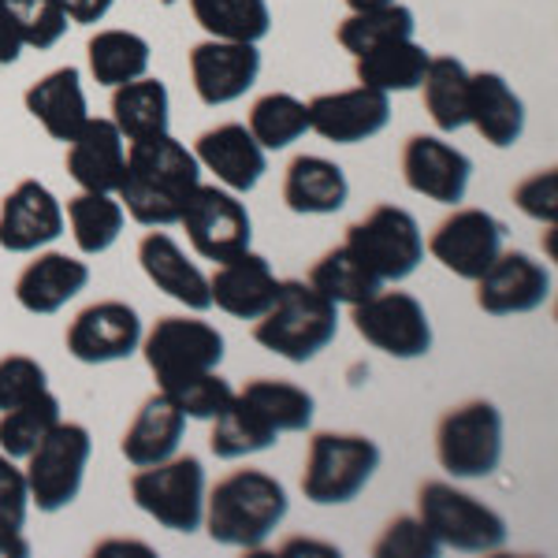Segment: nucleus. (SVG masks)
Returning <instances> with one entry per match:
<instances>
[{"label": "nucleus", "mask_w": 558, "mask_h": 558, "mask_svg": "<svg viewBox=\"0 0 558 558\" xmlns=\"http://www.w3.org/2000/svg\"><path fill=\"white\" fill-rule=\"evenodd\" d=\"M239 395L254 402V407L272 421L279 436H283V432H305L313 425V410H317V402H313V395L299 384L265 380V376H260V380H250Z\"/></svg>", "instance_id": "obj_40"}, {"label": "nucleus", "mask_w": 558, "mask_h": 558, "mask_svg": "<svg viewBox=\"0 0 558 558\" xmlns=\"http://www.w3.org/2000/svg\"><path fill=\"white\" fill-rule=\"evenodd\" d=\"M436 458L451 476L481 481L499 470L502 413L488 399H470L447 410L436 425Z\"/></svg>", "instance_id": "obj_8"}, {"label": "nucleus", "mask_w": 558, "mask_h": 558, "mask_svg": "<svg viewBox=\"0 0 558 558\" xmlns=\"http://www.w3.org/2000/svg\"><path fill=\"white\" fill-rule=\"evenodd\" d=\"M476 283V305L488 317H518V313H533L551 299V272L525 254V250H510L499 254L488 265V272Z\"/></svg>", "instance_id": "obj_15"}, {"label": "nucleus", "mask_w": 558, "mask_h": 558, "mask_svg": "<svg viewBox=\"0 0 558 558\" xmlns=\"http://www.w3.org/2000/svg\"><path fill=\"white\" fill-rule=\"evenodd\" d=\"M52 4L68 15V23H78V26H94L112 12V0H52Z\"/></svg>", "instance_id": "obj_47"}, {"label": "nucleus", "mask_w": 558, "mask_h": 558, "mask_svg": "<svg viewBox=\"0 0 558 558\" xmlns=\"http://www.w3.org/2000/svg\"><path fill=\"white\" fill-rule=\"evenodd\" d=\"M123 165H128V142H123L120 128L101 116L89 120L68 138V175L75 179L83 191L116 194L123 179Z\"/></svg>", "instance_id": "obj_20"}, {"label": "nucleus", "mask_w": 558, "mask_h": 558, "mask_svg": "<svg viewBox=\"0 0 558 558\" xmlns=\"http://www.w3.org/2000/svg\"><path fill=\"white\" fill-rule=\"evenodd\" d=\"M197 26L220 41H260L272 31L268 0H191Z\"/></svg>", "instance_id": "obj_34"}, {"label": "nucleus", "mask_w": 558, "mask_h": 558, "mask_svg": "<svg viewBox=\"0 0 558 558\" xmlns=\"http://www.w3.org/2000/svg\"><path fill=\"white\" fill-rule=\"evenodd\" d=\"M413 12L407 4H384V8H368V12H350L343 23H339L336 38L347 52L362 57V52L376 49L384 41H399V38H413Z\"/></svg>", "instance_id": "obj_38"}, {"label": "nucleus", "mask_w": 558, "mask_h": 558, "mask_svg": "<svg viewBox=\"0 0 558 558\" xmlns=\"http://www.w3.org/2000/svg\"><path fill=\"white\" fill-rule=\"evenodd\" d=\"M179 223H183L197 257L216 260V265L242 254V250H250V235H254L250 213L235 197V191H220V186H202V183H197V191L186 202Z\"/></svg>", "instance_id": "obj_12"}, {"label": "nucleus", "mask_w": 558, "mask_h": 558, "mask_svg": "<svg viewBox=\"0 0 558 558\" xmlns=\"http://www.w3.org/2000/svg\"><path fill=\"white\" fill-rule=\"evenodd\" d=\"M23 101H26V112H31L45 128V134L57 142H68L71 134L89 120L83 75H78V68H71V64L38 78V83L26 89Z\"/></svg>", "instance_id": "obj_27"}, {"label": "nucleus", "mask_w": 558, "mask_h": 558, "mask_svg": "<svg viewBox=\"0 0 558 558\" xmlns=\"http://www.w3.org/2000/svg\"><path fill=\"white\" fill-rule=\"evenodd\" d=\"M86 283H89L86 260L49 250V254L34 257L20 272V279H15V302L26 313H34V317H49V313L64 310L78 291H86Z\"/></svg>", "instance_id": "obj_24"}, {"label": "nucleus", "mask_w": 558, "mask_h": 558, "mask_svg": "<svg viewBox=\"0 0 558 558\" xmlns=\"http://www.w3.org/2000/svg\"><path fill=\"white\" fill-rule=\"evenodd\" d=\"M473 175V160L436 134H413L402 146V179L413 194L439 205H458Z\"/></svg>", "instance_id": "obj_18"}, {"label": "nucleus", "mask_w": 558, "mask_h": 558, "mask_svg": "<svg viewBox=\"0 0 558 558\" xmlns=\"http://www.w3.org/2000/svg\"><path fill=\"white\" fill-rule=\"evenodd\" d=\"M287 510V488L265 470H235L205 499L202 525L209 536L223 547H242V551H257L268 536L283 525Z\"/></svg>", "instance_id": "obj_2"}, {"label": "nucleus", "mask_w": 558, "mask_h": 558, "mask_svg": "<svg viewBox=\"0 0 558 558\" xmlns=\"http://www.w3.org/2000/svg\"><path fill=\"white\" fill-rule=\"evenodd\" d=\"M194 157L205 172H213L235 194H250L265 175V149L242 123H220V128L197 134Z\"/></svg>", "instance_id": "obj_22"}, {"label": "nucleus", "mask_w": 558, "mask_h": 558, "mask_svg": "<svg viewBox=\"0 0 558 558\" xmlns=\"http://www.w3.org/2000/svg\"><path fill=\"white\" fill-rule=\"evenodd\" d=\"M310 131L336 146H357V142L376 138L391 123V94L354 86L339 94H320L310 105Z\"/></svg>", "instance_id": "obj_16"}, {"label": "nucleus", "mask_w": 558, "mask_h": 558, "mask_svg": "<svg viewBox=\"0 0 558 558\" xmlns=\"http://www.w3.org/2000/svg\"><path fill=\"white\" fill-rule=\"evenodd\" d=\"M64 235V209L57 194L38 179H23L0 202V250L8 254H34Z\"/></svg>", "instance_id": "obj_17"}, {"label": "nucleus", "mask_w": 558, "mask_h": 558, "mask_svg": "<svg viewBox=\"0 0 558 558\" xmlns=\"http://www.w3.org/2000/svg\"><path fill=\"white\" fill-rule=\"evenodd\" d=\"M336 331L339 305L302 279H279L272 305L254 320L257 343L294 365L313 362L320 350H328Z\"/></svg>", "instance_id": "obj_3"}, {"label": "nucleus", "mask_w": 558, "mask_h": 558, "mask_svg": "<svg viewBox=\"0 0 558 558\" xmlns=\"http://www.w3.org/2000/svg\"><path fill=\"white\" fill-rule=\"evenodd\" d=\"M376 558H436L439 544L421 518H395L373 547Z\"/></svg>", "instance_id": "obj_44"}, {"label": "nucleus", "mask_w": 558, "mask_h": 558, "mask_svg": "<svg viewBox=\"0 0 558 558\" xmlns=\"http://www.w3.org/2000/svg\"><path fill=\"white\" fill-rule=\"evenodd\" d=\"M310 131V108L294 94H265L250 108V134L260 149H287Z\"/></svg>", "instance_id": "obj_39"}, {"label": "nucleus", "mask_w": 558, "mask_h": 558, "mask_svg": "<svg viewBox=\"0 0 558 558\" xmlns=\"http://www.w3.org/2000/svg\"><path fill=\"white\" fill-rule=\"evenodd\" d=\"M347 246L365 260L380 283H399L425 260V239L417 220L399 205H376L365 220L347 228Z\"/></svg>", "instance_id": "obj_9"}, {"label": "nucleus", "mask_w": 558, "mask_h": 558, "mask_svg": "<svg viewBox=\"0 0 558 558\" xmlns=\"http://www.w3.org/2000/svg\"><path fill=\"white\" fill-rule=\"evenodd\" d=\"M26 510H31V488H26V473L15 465V458L0 451V529H15L23 533Z\"/></svg>", "instance_id": "obj_45"}, {"label": "nucleus", "mask_w": 558, "mask_h": 558, "mask_svg": "<svg viewBox=\"0 0 558 558\" xmlns=\"http://www.w3.org/2000/svg\"><path fill=\"white\" fill-rule=\"evenodd\" d=\"M350 197V183L343 168L328 157H313L302 153L287 165L283 175V202L299 216H328L339 213Z\"/></svg>", "instance_id": "obj_28"}, {"label": "nucleus", "mask_w": 558, "mask_h": 558, "mask_svg": "<svg viewBox=\"0 0 558 558\" xmlns=\"http://www.w3.org/2000/svg\"><path fill=\"white\" fill-rule=\"evenodd\" d=\"M131 499L138 510L172 529V533H194L205 518V470L202 458L172 454L157 465H142L131 476Z\"/></svg>", "instance_id": "obj_7"}, {"label": "nucleus", "mask_w": 558, "mask_h": 558, "mask_svg": "<svg viewBox=\"0 0 558 558\" xmlns=\"http://www.w3.org/2000/svg\"><path fill=\"white\" fill-rule=\"evenodd\" d=\"M138 260H142V272L149 276V283L157 291H165L168 299H175L179 305H186L194 313L213 310L209 276L194 260H186V254L179 250V242L168 231H149L138 242Z\"/></svg>", "instance_id": "obj_23"}, {"label": "nucleus", "mask_w": 558, "mask_h": 558, "mask_svg": "<svg viewBox=\"0 0 558 558\" xmlns=\"http://www.w3.org/2000/svg\"><path fill=\"white\" fill-rule=\"evenodd\" d=\"M31 555V544L15 529H0V558H23Z\"/></svg>", "instance_id": "obj_49"}, {"label": "nucleus", "mask_w": 558, "mask_h": 558, "mask_svg": "<svg viewBox=\"0 0 558 558\" xmlns=\"http://www.w3.org/2000/svg\"><path fill=\"white\" fill-rule=\"evenodd\" d=\"M260 75V52L254 41L209 38L191 49V78L202 105H231L246 97Z\"/></svg>", "instance_id": "obj_19"}, {"label": "nucleus", "mask_w": 558, "mask_h": 558, "mask_svg": "<svg viewBox=\"0 0 558 558\" xmlns=\"http://www.w3.org/2000/svg\"><path fill=\"white\" fill-rule=\"evenodd\" d=\"M310 283L336 305H357L384 287L380 279L365 268V260L347 246V242L336 250H328V254L310 268Z\"/></svg>", "instance_id": "obj_36"}, {"label": "nucleus", "mask_w": 558, "mask_h": 558, "mask_svg": "<svg viewBox=\"0 0 558 558\" xmlns=\"http://www.w3.org/2000/svg\"><path fill=\"white\" fill-rule=\"evenodd\" d=\"M142 347V320L134 305L120 299L94 302L68 324V350L83 365L123 362Z\"/></svg>", "instance_id": "obj_14"}, {"label": "nucleus", "mask_w": 558, "mask_h": 558, "mask_svg": "<svg viewBox=\"0 0 558 558\" xmlns=\"http://www.w3.org/2000/svg\"><path fill=\"white\" fill-rule=\"evenodd\" d=\"M4 4L15 26H20L23 45H31V49H52L71 26L68 15L52 0H4Z\"/></svg>", "instance_id": "obj_42"}, {"label": "nucleus", "mask_w": 558, "mask_h": 558, "mask_svg": "<svg viewBox=\"0 0 558 558\" xmlns=\"http://www.w3.org/2000/svg\"><path fill=\"white\" fill-rule=\"evenodd\" d=\"M197 183H202V165H197L194 149L172 138V131H165L131 142L116 194L134 223L168 228V223H179Z\"/></svg>", "instance_id": "obj_1"}, {"label": "nucleus", "mask_w": 558, "mask_h": 558, "mask_svg": "<svg viewBox=\"0 0 558 558\" xmlns=\"http://www.w3.org/2000/svg\"><path fill=\"white\" fill-rule=\"evenodd\" d=\"M89 454H94V439L78 421H57L49 436L26 454V488L41 514H57L78 499Z\"/></svg>", "instance_id": "obj_6"}, {"label": "nucleus", "mask_w": 558, "mask_h": 558, "mask_svg": "<svg viewBox=\"0 0 558 558\" xmlns=\"http://www.w3.org/2000/svg\"><path fill=\"white\" fill-rule=\"evenodd\" d=\"M23 52V38H20V26H15L12 12H8V4L0 0V68L15 64Z\"/></svg>", "instance_id": "obj_48"}, {"label": "nucleus", "mask_w": 558, "mask_h": 558, "mask_svg": "<svg viewBox=\"0 0 558 558\" xmlns=\"http://www.w3.org/2000/svg\"><path fill=\"white\" fill-rule=\"evenodd\" d=\"M142 354L160 387L213 373L223 362V336L209 320L197 317H160L142 336Z\"/></svg>", "instance_id": "obj_10"}, {"label": "nucleus", "mask_w": 558, "mask_h": 558, "mask_svg": "<svg viewBox=\"0 0 558 558\" xmlns=\"http://www.w3.org/2000/svg\"><path fill=\"white\" fill-rule=\"evenodd\" d=\"M465 116L488 146L510 149L518 146L521 131H525V105L510 89L499 71H476L470 75V101H465Z\"/></svg>", "instance_id": "obj_25"}, {"label": "nucleus", "mask_w": 558, "mask_h": 558, "mask_svg": "<svg viewBox=\"0 0 558 558\" xmlns=\"http://www.w3.org/2000/svg\"><path fill=\"white\" fill-rule=\"evenodd\" d=\"M417 518L436 536L439 547H454V551H499L507 544V521L484 507L476 495L454 488L444 481H428L417 492Z\"/></svg>", "instance_id": "obj_5"}, {"label": "nucleus", "mask_w": 558, "mask_h": 558, "mask_svg": "<svg viewBox=\"0 0 558 558\" xmlns=\"http://www.w3.org/2000/svg\"><path fill=\"white\" fill-rule=\"evenodd\" d=\"M160 391H165L168 399H172L175 407L183 410L186 417H194V421H213L216 413L235 399L231 384L223 380L216 368H213V373H197V376H186V380H175V384L160 387Z\"/></svg>", "instance_id": "obj_41"}, {"label": "nucleus", "mask_w": 558, "mask_h": 558, "mask_svg": "<svg viewBox=\"0 0 558 558\" xmlns=\"http://www.w3.org/2000/svg\"><path fill=\"white\" fill-rule=\"evenodd\" d=\"M112 123L128 142L149 138V134H165L172 123V97L160 78H134V83L116 86L112 94Z\"/></svg>", "instance_id": "obj_30"}, {"label": "nucleus", "mask_w": 558, "mask_h": 558, "mask_svg": "<svg viewBox=\"0 0 558 558\" xmlns=\"http://www.w3.org/2000/svg\"><path fill=\"white\" fill-rule=\"evenodd\" d=\"M384 4H395V0H347L350 12H368V8H384Z\"/></svg>", "instance_id": "obj_50"}, {"label": "nucleus", "mask_w": 558, "mask_h": 558, "mask_svg": "<svg viewBox=\"0 0 558 558\" xmlns=\"http://www.w3.org/2000/svg\"><path fill=\"white\" fill-rule=\"evenodd\" d=\"M123 220H128V213H123L120 197H112V194L83 191L68 202L71 235H75V246L89 257L105 254V250L120 239Z\"/></svg>", "instance_id": "obj_35"}, {"label": "nucleus", "mask_w": 558, "mask_h": 558, "mask_svg": "<svg viewBox=\"0 0 558 558\" xmlns=\"http://www.w3.org/2000/svg\"><path fill=\"white\" fill-rule=\"evenodd\" d=\"M421 101H425V112L432 116L444 134L462 131L470 123L465 116V101H470V71H465L462 60L454 57H428L425 78H421Z\"/></svg>", "instance_id": "obj_31"}, {"label": "nucleus", "mask_w": 558, "mask_h": 558, "mask_svg": "<svg viewBox=\"0 0 558 558\" xmlns=\"http://www.w3.org/2000/svg\"><path fill=\"white\" fill-rule=\"evenodd\" d=\"M380 470V447L357 432H317L302 470V495L317 507H343Z\"/></svg>", "instance_id": "obj_4"}, {"label": "nucleus", "mask_w": 558, "mask_h": 558, "mask_svg": "<svg viewBox=\"0 0 558 558\" xmlns=\"http://www.w3.org/2000/svg\"><path fill=\"white\" fill-rule=\"evenodd\" d=\"M502 235H507V228L492 213L454 209L432 231L428 254L458 279H481L492 260L502 254Z\"/></svg>", "instance_id": "obj_13"}, {"label": "nucleus", "mask_w": 558, "mask_h": 558, "mask_svg": "<svg viewBox=\"0 0 558 558\" xmlns=\"http://www.w3.org/2000/svg\"><path fill=\"white\" fill-rule=\"evenodd\" d=\"M279 439V432L272 421L260 413L254 402L235 399L228 402L220 413L213 417V436H209V447L216 458H246V454H257V451H268Z\"/></svg>", "instance_id": "obj_32"}, {"label": "nucleus", "mask_w": 558, "mask_h": 558, "mask_svg": "<svg viewBox=\"0 0 558 558\" xmlns=\"http://www.w3.org/2000/svg\"><path fill=\"white\" fill-rule=\"evenodd\" d=\"M57 421H60V402H57V395L45 387L34 399L0 413V451L8 458H26L45 436H49V428L57 425Z\"/></svg>", "instance_id": "obj_37"}, {"label": "nucleus", "mask_w": 558, "mask_h": 558, "mask_svg": "<svg viewBox=\"0 0 558 558\" xmlns=\"http://www.w3.org/2000/svg\"><path fill=\"white\" fill-rule=\"evenodd\" d=\"M514 202H518V209L525 216H533V220L555 223L558 220V175H555V168L521 179V183L514 186Z\"/></svg>", "instance_id": "obj_46"}, {"label": "nucleus", "mask_w": 558, "mask_h": 558, "mask_svg": "<svg viewBox=\"0 0 558 558\" xmlns=\"http://www.w3.org/2000/svg\"><path fill=\"white\" fill-rule=\"evenodd\" d=\"M276 287L279 279L272 272V265L260 254H254V250H242V254L216 265V272L209 276V299L228 317L257 320L272 305Z\"/></svg>", "instance_id": "obj_21"}, {"label": "nucleus", "mask_w": 558, "mask_h": 558, "mask_svg": "<svg viewBox=\"0 0 558 558\" xmlns=\"http://www.w3.org/2000/svg\"><path fill=\"white\" fill-rule=\"evenodd\" d=\"M49 387L45 365L31 354H8L0 357V413L34 399L38 391Z\"/></svg>", "instance_id": "obj_43"}, {"label": "nucleus", "mask_w": 558, "mask_h": 558, "mask_svg": "<svg viewBox=\"0 0 558 558\" xmlns=\"http://www.w3.org/2000/svg\"><path fill=\"white\" fill-rule=\"evenodd\" d=\"M89 75L101 86H123L134 83L149 71V41L134 31H97L86 45Z\"/></svg>", "instance_id": "obj_33"}, {"label": "nucleus", "mask_w": 558, "mask_h": 558, "mask_svg": "<svg viewBox=\"0 0 558 558\" xmlns=\"http://www.w3.org/2000/svg\"><path fill=\"white\" fill-rule=\"evenodd\" d=\"M428 57L432 52L413 38L384 41V45H376V49L362 52V57H354L357 83L368 89H380V94H407V89L421 86Z\"/></svg>", "instance_id": "obj_29"}, {"label": "nucleus", "mask_w": 558, "mask_h": 558, "mask_svg": "<svg viewBox=\"0 0 558 558\" xmlns=\"http://www.w3.org/2000/svg\"><path fill=\"white\" fill-rule=\"evenodd\" d=\"M183 432H186V413L168 399L165 391H153L146 402L134 413V421L123 432V444L120 451L123 458L142 470V465H157L165 458H172L183 444Z\"/></svg>", "instance_id": "obj_26"}, {"label": "nucleus", "mask_w": 558, "mask_h": 558, "mask_svg": "<svg viewBox=\"0 0 558 558\" xmlns=\"http://www.w3.org/2000/svg\"><path fill=\"white\" fill-rule=\"evenodd\" d=\"M354 310V328L368 347L384 350L387 357L413 362L432 350V324L428 313L407 291H376L365 302L350 305Z\"/></svg>", "instance_id": "obj_11"}]
</instances>
